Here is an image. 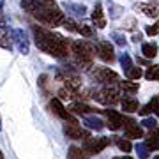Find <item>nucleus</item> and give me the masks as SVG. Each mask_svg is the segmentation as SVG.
Here are the masks:
<instances>
[{"instance_id": "f257e3e1", "label": "nucleus", "mask_w": 159, "mask_h": 159, "mask_svg": "<svg viewBox=\"0 0 159 159\" xmlns=\"http://www.w3.org/2000/svg\"><path fill=\"white\" fill-rule=\"evenodd\" d=\"M34 37H35V46L41 51H44L46 55H51L55 58H66L71 53V44L60 34H55L48 29L34 25Z\"/></svg>"}, {"instance_id": "f03ea898", "label": "nucleus", "mask_w": 159, "mask_h": 159, "mask_svg": "<svg viewBox=\"0 0 159 159\" xmlns=\"http://www.w3.org/2000/svg\"><path fill=\"white\" fill-rule=\"evenodd\" d=\"M21 7L32 14L35 20L44 23L48 27H60L66 20L64 12L58 9L51 0H21Z\"/></svg>"}, {"instance_id": "7ed1b4c3", "label": "nucleus", "mask_w": 159, "mask_h": 159, "mask_svg": "<svg viewBox=\"0 0 159 159\" xmlns=\"http://www.w3.org/2000/svg\"><path fill=\"white\" fill-rule=\"evenodd\" d=\"M71 53L74 55L78 66H81L83 69H89L92 67V60H94L97 51H96V46L92 44L90 41L81 39V41L71 43Z\"/></svg>"}, {"instance_id": "20e7f679", "label": "nucleus", "mask_w": 159, "mask_h": 159, "mask_svg": "<svg viewBox=\"0 0 159 159\" xmlns=\"http://www.w3.org/2000/svg\"><path fill=\"white\" fill-rule=\"evenodd\" d=\"M90 76L96 80V81L102 83V85H117V83H119V74L110 67L96 66V67L90 69Z\"/></svg>"}, {"instance_id": "39448f33", "label": "nucleus", "mask_w": 159, "mask_h": 159, "mask_svg": "<svg viewBox=\"0 0 159 159\" xmlns=\"http://www.w3.org/2000/svg\"><path fill=\"white\" fill-rule=\"evenodd\" d=\"M120 92L119 89L115 85H104L101 89V90L94 92V99L99 102H102V104H108V106H111V104H117V102L120 101Z\"/></svg>"}, {"instance_id": "423d86ee", "label": "nucleus", "mask_w": 159, "mask_h": 159, "mask_svg": "<svg viewBox=\"0 0 159 159\" xmlns=\"http://www.w3.org/2000/svg\"><path fill=\"white\" fill-rule=\"evenodd\" d=\"M83 150H85L89 156H94V154H99L102 152L104 148L110 145V138H104V136H97V138H87L83 140Z\"/></svg>"}, {"instance_id": "0eeeda50", "label": "nucleus", "mask_w": 159, "mask_h": 159, "mask_svg": "<svg viewBox=\"0 0 159 159\" xmlns=\"http://www.w3.org/2000/svg\"><path fill=\"white\" fill-rule=\"evenodd\" d=\"M64 134H66L69 140H87V138L90 136L89 131L83 129L81 125H78L76 120H73V122H66V124H64Z\"/></svg>"}, {"instance_id": "6e6552de", "label": "nucleus", "mask_w": 159, "mask_h": 159, "mask_svg": "<svg viewBox=\"0 0 159 159\" xmlns=\"http://www.w3.org/2000/svg\"><path fill=\"white\" fill-rule=\"evenodd\" d=\"M122 127H124V136L127 138V140H131V138L138 140V138L143 136V129H142V127H140V125H138L133 119H129V117H124Z\"/></svg>"}, {"instance_id": "1a4fd4ad", "label": "nucleus", "mask_w": 159, "mask_h": 159, "mask_svg": "<svg viewBox=\"0 0 159 159\" xmlns=\"http://www.w3.org/2000/svg\"><path fill=\"white\" fill-rule=\"evenodd\" d=\"M50 108L51 111H53V115H57V117H60L62 120H66V122H73V113L69 111V110H66V106L62 104V101L58 99V97H53L50 101Z\"/></svg>"}, {"instance_id": "9d476101", "label": "nucleus", "mask_w": 159, "mask_h": 159, "mask_svg": "<svg viewBox=\"0 0 159 159\" xmlns=\"http://www.w3.org/2000/svg\"><path fill=\"white\" fill-rule=\"evenodd\" d=\"M96 51L101 57V60H104V62L111 64L115 60V51H113V46L110 44V41H99L96 44Z\"/></svg>"}, {"instance_id": "9b49d317", "label": "nucleus", "mask_w": 159, "mask_h": 159, "mask_svg": "<svg viewBox=\"0 0 159 159\" xmlns=\"http://www.w3.org/2000/svg\"><path fill=\"white\" fill-rule=\"evenodd\" d=\"M104 115H106V119H108V127L111 131H119L122 127V122H124V117L119 113V111H115V110H104Z\"/></svg>"}, {"instance_id": "f8f14e48", "label": "nucleus", "mask_w": 159, "mask_h": 159, "mask_svg": "<svg viewBox=\"0 0 159 159\" xmlns=\"http://www.w3.org/2000/svg\"><path fill=\"white\" fill-rule=\"evenodd\" d=\"M138 113L142 115V117H147V115H150V113H154L156 117H159V97L154 96L145 106H142V108L138 110Z\"/></svg>"}, {"instance_id": "ddd939ff", "label": "nucleus", "mask_w": 159, "mask_h": 159, "mask_svg": "<svg viewBox=\"0 0 159 159\" xmlns=\"http://www.w3.org/2000/svg\"><path fill=\"white\" fill-rule=\"evenodd\" d=\"M92 21L96 23L97 29H104L106 27V18H104V11H102L101 2H97L94 6V11H92Z\"/></svg>"}, {"instance_id": "4468645a", "label": "nucleus", "mask_w": 159, "mask_h": 159, "mask_svg": "<svg viewBox=\"0 0 159 159\" xmlns=\"http://www.w3.org/2000/svg\"><path fill=\"white\" fill-rule=\"evenodd\" d=\"M69 111H71V113H78V115H81V117H85V115H90V113H94V111H97V110H94L92 106H89V104H85V102L76 101V102H73V104L69 106Z\"/></svg>"}, {"instance_id": "2eb2a0df", "label": "nucleus", "mask_w": 159, "mask_h": 159, "mask_svg": "<svg viewBox=\"0 0 159 159\" xmlns=\"http://www.w3.org/2000/svg\"><path fill=\"white\" fill-rule=\"evenodd\" d=\"M145 145H147L150 150H159V124L150 129V133L145 138Z\"/></svg>"}, {"instance_id": "dca6fc26", "label": "nucleus", "mask_w": 159, "mask_h": 159, "mask_svg": "<svg viewBox=\"0 0 159 159\" xmlns=\"http://www.w3.org/2000/svg\"><path fill=\"white\" fill-rule=\"evenodd\" d=\"M122 110H124V111H127V113H134V111H138V110H140V104H138V101L136 99H134V97H124V99H122Z\"/></svg>"}, {"instance_id": "f3484780", "label": "nucleus", "mask_w": 159, "mask_h": 159, "mask_svg": "<svg viewBox=\"0 0 159 159\" xmlns=\"http://www.w3.org/2000/svg\"><path fill=\"white\" fill-rule=\"evenodd\" d=\"M67 159H90V156L83 150L81 147H76V145H71L67 150Z\"/></svg>"}, {"instance_id": "a211bd4d", "label": "nucleus", "mask_w": 159, "mask_h": 159, "mask_svg": "<svg viewBox=\"0 0 159 159\" xmlns=\"http://www.w3.org/2000/svg\"><path fill=\"white\" fill-rule=\"evenodd\" d=\"M142 53L145 58H154L157 55V44L156 43H145V44H142Z\"/></svg>"}, {"instance_id": "6ab92c4d", "label": "nucleus", "mask_w": 159, "mask_h": 159, "mask_svg": "<svg viewBox=\"0 0 159 159\" xmlns=\"http://www.w3.org/2000/svg\"><path fill=\"white\" fill-rule=\"evenodd\" d=\"M83 120H85V125L87 127H90V129H96V131H101L104 125H102V120L96 119V117H89V115H85L83 117Z\"/></svg>"}, {"instance_id": "aec40b11", "label": "nucleus", "mask_w": 159, "mask_h": 159, "mask_svg": "<svg viewBox=\"0 0 159 159\" xmlns=\"http://www.w3.org/2000/svg\"><path fill=\"white\" fill-rule=\"evenodd\" d=\"M14 35H16V43H18V46H20V51L21 53H29V44H27V37L23 35V32H20V30H16L14 32Z\"/></svg>"}, {"instance_id": "412c9836", "label": "nucleus", "mask_w": 159, "mask_h": 159, "mask_svg": "<svg viewBox=\"0 0 159 159\" xmlns=\"http://www.w3.org/2000/svg\"><path fill=\"white\" fill-rule=\"evenodd\" d=\"M138 9L140 11H143V14L148 18H156L157 16V7L156 6H150V4H138Z\"/></svg>"}, {"instance_id": "4be33fe9", "label": "nucleus", "mask_w": 159, "mask_h": 159, "mask_svg": "<svg viewBox=\"0 0 159 159\" xmlns=\"http://www.w3.org/2000/svg\"><path fill=\"white\" fill-rule=\"evenodd\" d=\"M119 87L120 90L127 92V94H134V92H138V83H134V81H119Z\"/></svg>"}, {"instance_id": "5701e85b", "label": "nucleus", "mask_w": 159, "mask_h": 159, "mask_svg": "<svg viewBox=\"0 0 159 159\" xmlns=\"http://www.w3.org/2000/svg\"><path fill=\"white\" fill-rule=\"evenodd\" d=\"M113 142L117 143V147H119L122 152H131V148H133V147H131V142L127 140V138H117V136H115Z\"/></svg>"}, {"instance_id": "b1692460", "label": "nucleus", "mask_w": 159, "mask_h": 159, "mask_svg": "<svg viewBox=\"0 0 159 159\" xmlns=\"http://www.w3.org/2000/svg\"><path fill=\"white\" fill-rule=\"evenodd\" d=\"M136 152H138V157L140 159H148V156H150V148L145 145V142L143 143H136Z\"/></svg>"}, {"instance_id": "393cba45", "label": "nucleus", "mask_w": 159, "mask_h": 159, "mask_svg": "<svg viewBox=\"0 0 159 159\" xmlns=\"http://www.w3.org/2000/svg\"><path fill=\"white\" fill-rule=\"evenodd\" d=\"M145 78L152 80V81H159V66H150L145 71Z\"/></svg>"}, {"instance_id": "a878e982", "label": "nucleus", "mask_w": 159, "mask_h": 159, "mask_svg": "<svg viewBox=\"0 0 159 159\" xmlns=\"http://www.w3.org/2000/svg\"><path fill=\"white\" fill-rule=\"evenodd\" d=\"M142 69L136 67V66H131L127 71H125V76H127V80H138V78H142Z\"/></svg>"}, {"instance_id": "bb28decb", "label": "nucleus", "mask_w": 159, "mask_h": 159, "mask_svg": "<svg viewBox=\"0 0 159 159\" xmlns=\"http://www.w3.org/2000/svg\"><path fill=\"white\" fill-rule=\"evenodd\" d=\"M78 34H81L83 37H92V29L89 27V25H85V23H81V25H78Z\"/></svg>"}, {"instance_id": "cd10ccee", "label": "nucleus", "mask_w": 159, "mask_h": 159, "mask_svg": "<svg viewBox=\"0 0 159 159\" xmlns=\"http://www.w3.org/2000/svg\"><path fill=\"white\" fill-rule=\"evenodd\" d=\"M142 125H143V127H148V129H154V127L157 125V120L152 119V117H143Z\"/></svg>"}, {"instance_id": "c85d7f7f", "label": "nucleus", "mask_w": 159, "mask_h": 159, "mask_svg": "<svg viewBox=\"0 0 159 159\" xmlns=\"http://www.w3.org/2000/svg\"><path fill=\"white\" fill-rule=\"evenodd\" d=\"M120 64H122V67H124V73L131 67V66H133V62H131V57L127 55V53H124V55L120 57Z\"/></svg>"}, {"instance_id": "c756f323", "label": "nucleus", "mask_w": 159, "mask_h": 159, "mask_svg": "<svg viewBox=\"0 0 159 159\" xmlns=\"http://www.w3.org/2000/svg\"><path fill=\"white\" fill-rule=\"evenodd\" d=\"M145 32H147V35H157L159 34V21L156 23V25L147 27V29H145Z\"/></svg>"}, {"instance_id": "7c9ffc66", "label": "nucleus", "mask_w": 159, "mask_h": 159, "mask_svg": "<svg viewBox=\"0 0 159 159\" xmlns=\"http://www.w3.org/2000/svg\"><path fill=\"white\" fill-rule=\"evenodd\" d=\"M111 37H115V41H117V44H120V46H124L125 44V39L122 37L120 34H117V32H113V35Z\"/></svg>"}, {"instance_id": "2f4dec72", "label": "nucleus", "mask_w": 159, "mask_h": 159, "mask_svg": "<svg viewBox=\"0 0 159 159\" xmlns=\"http://www.w3.org/2000/svg\"><path fill=\"white\" fill-rule=\"evenodd\" d=\"M113 159H133V157L127 156V154H124V156H119V157H113Z\"/></svg>"}, {"instance_id": "473e14b6", "label": "nucleus", "mask_w": 159, "mask_h": 159, "mask_svg": "<svg viewBox=\"0 0 159 159\" xmlns=\"http://www.w3.org/2000/svg\"><path fill=\"white\" fill-rule=\"evenodd\" d=\"M140 39H142V34H134V37H133V41H136V43H138Z\"/></svg>"}, {"instance_id": "72a5a7b5", "label": "nucleus", "mask_w": 159, "mask_h": 159, "mask_svg": "<svg viewBox=\"0 0 159 159\" xmlns=\"http://www.w3.org/2000/svg\"><path fill=\"white\" fill-rule=\"evenodd\" d=\"M152 159H159V156H156V157H152Z\"/></svg>"}]
</instances>
